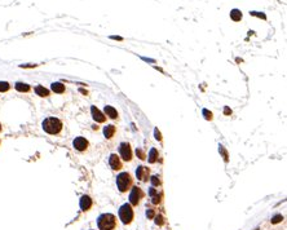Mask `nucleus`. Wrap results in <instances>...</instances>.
<instances>
[{"mask_svg":"<svg viewBox=\"0 0 287 230\" xmlns=\"http://www.w3.org/2000/svg\"><path fill=\"white\" fill-rule=\"evenodd\" d=\"M151 202H153V204H159L160 202H162V194H155L153 198H151Z\"/></svg>","mask_w":287,"mask_h":230,"instance_id":"412c9836","label":"nucleus"},{"mask_svg":"<svg viewBox=\"0 0 287 230\" xmlns=\"http://www.w3.org/2000/svg\"><path fill=\"white\" fill-rule=\"evenodd\" d=\"M203 114L206 115V119H210V120L212 119V114H211V113H208L207 110H203Z\"/></svg>","mask_w":287,"mask_h":230,"instance_id":"a878e982","label":"nucleus"},{"mask_svg":"<svg viewBox=\"0 0 287 230\" xmlns=\"http://www.w3.org/2000/svg\"><path fill=\"white\" fill-rule=\"evenodd\" d=\"M50 89H52L54 93H63L65 92V85L60 82H56L50 85Z\"/></svg>","mask_w":287,"mask_h":230,"instance_id":"2eb2a0df","label":"nucleus"},{"mask_svg":"<svg viewBox=\"0 0 287 230\" xmlns=\"http://www.w3.org/2000/svg\"><path fill=\"white\" fill-rule=\"evenodd\" d=\"M109 164H110V167H111V169H114V171H119L123 167V163L120 160V158L116 154H111V155H110Z\"/></svg>","mask_w":287,"mask_h":230,"instance_id":"6e6552de","label":"nucleus"},{"mask_svg":"<svg viewBox=\"0 0 287 230\" xmlns=\"http://www.w3.org/2000/svg\"><path fill=\"white\" fill-rule=\"evenodd\" d=\"M104 111H105V115L109 117L110 119H116L118 118V111L114 109L113 106H105Z\"/></svg>","mask_w":287,"mask_h":230,"instance_id":"ddd939ff","label":"nucleus"},{"mask_svg":"<svg viewBox=\"0 0 287 230\" xmlns=\"http://www.w3.org/2000/svg\"><path fill=\"white\" fill-rule=\"evenodd\" d=\"M230 17L233 21H239V19H242V13L238 9H233L230 13Z\"/></svg>","mask_w":287,"mask_h":230,"instance_id":"a211bd4d","label":"nucleus"},{"mask_svg":"<svg viewBox=\"0 0 287 230\" xmlns=\"http://www.w3.org/2000/svg\"><path fill=\"white\" fill-rule=\"evenodd\" d=\"M35 93L40 97H48L49 96V89H47L43 85H36L35 87Z\"/></svg>","mask_w":287,"mask_h":230,"instance_id":"4468645a","label":"nucleus"},{"mask_svg":"<svg viewBox=\"0 0 287 230\" xmlns=\"http://www.w3.org/2000/svg\"><path fill=\"white\" fill-rule=\"evenodd\" d=\"M157 193H158V191H157V189H154V188H151V189H150V191H149L150 197H154V195H155Z\"/></svg>","mask_w":287,"mask_h":230,"instance_id":"cd10ccee","label":"nucleus"},{"mask_svg":"<svg viewBox=\"0 0 287 230\" xmlns=\"http://www.w3.org/2000/svg\"><path fill=\"white\" fill-rule=\"evenodd\" d=\"M155 224L159 225V226H162V225L164 224V217L163 216H157L155 217Z\"/></svg>","mask_w":287,"mask_h":230,"instance_id":"b1692460","label":"nucleus"},{"mask_svg":"<svg viewBox=\"0 0 287 230\" xmlns=\"http://www.w3.org/2000/svg\"><path fill=\"white\" fill-rule=\"evenodd\" d=\"M144 191L141 188H138V186H135V188H132L131 190V194H129V204L131 206H138L140 202H141V199L144 198Z\"/></svg>","mask_w":287,"mask_h":230,"instance_id":"39448f33","label":"nucleus"},{"mask_svg":"<svg viewBox=\"0 0 287 230\" xmlns=\"http://www.w3.org/2000/svg\"><path fill=\"white\" fill-rule=\"evenodd\" d=\"M146 216H148V219H154L155 217V210H153V208L148 210L146 211Z\"/></svg>","mask_w":287,"mask_h":230,"instance_id":"4be33fe9","label":"nucleus"},{"mask_svg":"<svg viewBox=\"0 0 287 230\" xmlns=\"http://www.w3.org/2000/svg\"><path fill=\"white\" fill-rule=\"evenodd\" d=\"M11 88V85L8 82H0V92H7V91H9Z\"/></svg>","mask_w":287,"mask_h":230,"instance_id":"aec40b11","label":"nucleus"},{"mask_svg":"<svg viewBox=\"0 0 287 230\" xmlns=\"http://www.w3.org/2000/svg\"><path fill=\"white\" fill-rule=\"evenodd\" d=\"M14 88H16L18 92H28L31 89V87L28 84H26V83H16V85H14Z\"/></svg>","mask_w":287,"mask_h":230,"instance_id":"dca6fc26","label":"nucleus"},{"mask_svg":"<svg viewBox=\"0 0 287 230\" xmlns=\"http://www.w3.org/2000/svg\"><path fill=\"white\" fill-rule=\"evenodd\" d=\"M88 145H89V143H88V141L84 137H76L72 141V146H74L78 151H84V150H87Z\"/></svg>","mask_w":287,"mask_h":230,"instance_id":"1a4fd4ad","label":"nucleus"},{"mask_svg":"<svg viewBox=\"0 0 287 230\" xmlns=\"http://www.w3.org/2000/svg\"><path fill=\"white\" fill-rule=\"evenodd\" d=\"M135 217V213H133V208L129 203H126L123 204L120 208H119V219L122 220V222L124 225H128L132 222Z\"/></svg>","mask_w":287,"mask_h":230,"instance_id":"20e7f679","label":"nucleus"},{"mask_svg":"<svg viewBox=\"0 0 287 230\" xmlns=\"http://www.w3.org/2000/svg\"><path fill=\"white\" fill-rule=\"evenodd\" d=\"M41 127L44 129V132H47L48 134H58L62 131V121L58 118L50 117L43 120Z\"/></svg>","mask_w":287,"mask_h":230,"instance_id":"f257e3e1","label":"nucleus"},{"mask_svg":"<svg viewBox=\"0 0 287 230\" xmlns=\"http://www.w3.org/2000/svg\"><path fill=\"white\" fill-rule=\"evenodd\" d=\"M281 220H283L282 217V215H277V216H274L273 219H272V224H278Z\"/></svg>","mask_w":287,"mask_h":230,"instance_id":"393cba45","label":"nucleus"},{"mask_svg":"<svg viewBox=\"0 0 287 230\" xmlns=\"http://www.w3.org/2000/svg\"><path fill=\"white\" fill-rule=\"evenodd\" d=\"M136 154H137V156L140 158V159H142V160L146 159V155H145V153L142 151L141 149H137V150H136Z\"/></svg>","mask_w":287,"mask_h":230,"instance_id":"5701e85b","label":"nucleus"},{"mask_svg":"<svg viewBox=\"0 0 287 230\" xmlns=\"http://www.w3.org/2000/svg\"><path fill=\"white\" fill-rule=\"evenodd\" d=\"M132 185H133V178L128 172H122L116 176V186L120 193L128 191L132 188Z\"/></svg>","mask_w":287,"mask_h":230,"instance_id":"7ed1b4c3","label":"nucleus"},{"mask_svg":"<svg viewBox=\"0 0 287 230\" xmlns=\"http://www.w3.org/2000/svg\"><path fill=\"white\" fill-rule=\"evenodd\" d=\"M136 176H137V178L140 180V181L146 182L150 178V169L148 167H145V166H140V167H137Z\"/></svg>","mask_w":287,"mask_h":230,"instance_id":"0eeeda50","label":"nucleus"},{"mask_svg":"<svg viewBox=\"0 0 287 230\" xmlns=\"http://www.w3.org/2000/svg\"><path fill=\"white\" fill-rule=\"evenodd\" d=\"M91 113H92L93 119H94L96 121H98V123H104V121L106 120V117H105V115L102 114L96 106H92V107H91Z\"/></svg>","mask_w":287,"mask_h":230,"instance_id":"9b49d317","label":"nucleus"},{"mask_svg":"<svg viewBox=\"0 0 287 230\" xmlns=\"http://www.w3.org/2000/svg\"><path fill=\"white\" fill-rule=\"evenodd\" d=\"M148 158H149V162L150 163H155L158 160V150L157 149H151Z\"/></svg>","mask_w":287,"mask_h":230,"instance_id":"f3484780","label":"nucleus"},{"mask_svg":"<svg viewBox=\"0 0 287 230\" xmlns=\"http://www.w3.org/2000/svg\"><path fill=\"white\" fill-rule=\"evenodd\" d=\"M149 180L151 181L153 186H159V185L162 184V181H160V177H159V176H153V177H150Z\"/></svg>","mask_w":287,"mask_h":230,"instance_id":"6ab92c4d","label":"nucleus"},{"mask_svg":"<svg viewBox=\"0 0 287 230\" xmlns=\"http://www.w3.org/2000/svg\"><path fill=\"white\" fill-rule=\"evenodd\" d=\"M0 132H2V124H0Z\"/></svg>","mask_w":287,"mask_h":230,"instance_id":"c756f323","label":"nucleus"},{"mask_svg":"<svg viewBox=\"0 0 287 230\" xmlns=\"http://www.w3.org/2000/svg\"><path fill=\"white\" fill-rule=\"evenodd\" d=\"M155 138H157V140H159V141L162 140V137H160V133H159V131H158V129H155Z\"/></svg>","mask_w":287,"mask_h":230,"instance_id":"c85d7f7f","label":"nucleus"},{"mask_svg":"<svg viewBox=\"0 0 287 230\" xmlns=\"http://www.w3.org/2000/svg\"><path fill=\"white\" fill-rule=\"evenodd\" d=\"M115 132H116V128H115V126H113V124L106 126V127L104 128V134H105V137L109 138V140L114 137Z\"/></svg>","mask_w":287,"mask_h":230,"instance_id":"f8f14e48","label":"nucleus"},{"mask_svg":"<svg viewBox=\"0 0 287 230\" xmlns=\"http://www.w3.org/2000/svg\"><path fill=\"white\" fill-rule=\"evenodd\" d=\"M220 151L223 153V155H224V159H225V160H228V155H226V151L224 150V147H223V146H220Z\"/></svg>","mask_w":287,"mask_h":230,"instance_id":"bb28decb","label":"nucleus"},{"mask_svg":"<svg viewBox=\"0 0 287 230\" xmlns=\"http://www.w3.org/2000/svg\"><path fill=\"white\" fill-rule=\"evenodd\" d=\"M92 204H93V200L91 199V197L83 195L82 198H80L79 206H80V208H82V211H88L92 207Z\"/></svg>","mask_w":287,"mask_h":230,"instance_id":"9d476101","label":"nucleus"},{"mask_svg":"<svg viewBox=\"0 0 287 230\" xmlns=\"http://www.w3.org/2000/svg\"><path fill=\"white\" fill-rule=\"evenodd\" d=\"M119 154L123 160H126V162L132 160V150L128 142H122L119 145Z\"/></svg>","mask_w":287,"mask_h":230,"instance_id":"423d86ee","label":"nucleus"},{"mask_svg":"<svg viewBox=\"0 0 287 230\" xmlns=\"http://www.w3.org/2000/svg\"><path fill=\"white\" fill-rule=\"evenodd\" d=\"M97 226L100 230H114L116 228V217L111 213H102L97 219Z\"/></svg>","mask_w":287,"mask_h":230,"instance_id":"f03ea898","label":"nucleus"}]
</instances>
